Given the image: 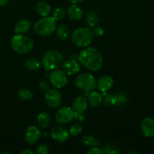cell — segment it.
<instances>
[{
    "label": "cell",
    "mask_w": 154,
    "mask_h": 154,
    "mask_svg": "<svg viewBox=\"0 0 154 154\" xmlns=\"http://www.w3.org/2000/svg\"><path fill=\"white\" fill-rule=\"evenodd\" d=\"M26 67L30 71H37L41 68V62L38 59L31 57L26 62Z\"/></svg>",
    "instance_id": "603a6c76"
},
{
    "label": "cell",
    "mask_w": 154,
    "mask_h": 154,
    "mask_svg": "<svg viewBox=\"0 0 154 154\" xmlns=\"http://www.w3.org/2000/svg\"><path fill=\"white\" fill-rule=\"evenodd\" d=\"M116 99V105H124L126 103V97L121 93H117L115 95Z\"/></svg>",
    "instance_id": "83f0119b"
},
{
    "label": "cell",
    "mask_w": 154,
    "mask_h": 154,
    "mask_svg": "<svg viewBox=\"0 0 154 154\" xmlns=\"http://www.w3.org/2000/svg\"><path fill=\"white\" fill-rule=\"evenodd\" d=\"M80 63L90 71H99L102 68L104 60L98 50L92 47H86L78 55Z\"/></svg>",
    "instance_id": "6da1fadb"
},
{
    "label": "cell",
    "mask_w": 154,
    "mask_h": 154,
    "mask_svg": "<svg viewBox=\"0 0 154 154\" xmlns=\"http://www.w3.org/2000/svg\"><path fill=\"white\" fill-rule=\"evenodd\" d=\"M87 153L88 154H103L104 152L101 149L98 148V147H93L92 148H90Z\"/></svg>",
    "instance_id": "836d02e7"
},
{
    "label": "cell",
    "mask_w": 154,
    "mask_h": 154,
    "mask_svg": "<svg viewBox=\"0 0 154 154\" xmlns=\"http://www.w3.org/2000/svg\"><path fill=\"white\" fill-rule=\"evenodd\" d=\"M64 62L63 54L57 51H48L43 55L42 64L45 70L53 71L61 67Z\"/></svg>",
    "instance_id": "277c9868"
},
{
    "label": "cell",
    "mask_w": 154,
    "mask_h": 154,
    "mask_svg": "<svg viewBox=\"0 0 154 154\" xmlns=\"http://www.w3.org/2000/svg\"><path fill=\"white\" fill-rule=\"evenodd\" d=\"M39 88L43 91L47 92L50 90V85L46 81H42L39 83Z\"/></svg>",
    "instance_id": "d6a6232c"
},
{
    "label": "cell",
    "mask_w": 154,
    "mask_h": 154,
    "mask_svg": "<svg viewBox=\"0 0 154 154\" xmlns=\"http://www.w3.org/2000/svg\"><path fill=\"white\" fill-rule=\"evenodd\" d=\"M18 96L21 100L29 101L33 98V93L26 88H21L18 91Z\"/></svg>",
    "instance_id": "cb8c5ba5"
},
{
    "label": "cell",
    "mask_w": 154,
    "mask_h": 154,
    "mask_svg": "<svg viewBox=\"0 0 154 154\" xmlns=\"http://www.w3.org/2000/svg\"><path fill=\"white\" fill-rule=\"evenodd\" d=\"M56 34H57V38L60 39V41H66L71 36V32L69 29L68 28L67 26L63 25H59L56 28Z\"/></svg>",
    "instance_id": "ac0fdd59"
},
{
    "label": "cell",
    "mask_w": 154,
    "mask_h": 154,
    "mask_svg": "<svg viewBox=\"0 0 154 154\" xmlns=\"http://www.w3.org/2000/svg\"><path fill=\"white\" fill-rule=\"evenodd\" d=\"M69 1H70L72 3V4L78 5V4H80V3L83 2H84V0H69Z\"/></svg>",
    "instance_id": "8d00e7d4"
},
{
    "label": "cell",
    "mask_w": 154,
    "mask_h": 154,
    "mask_svg": "<svg viewBox=\"0 0 154 154\" xmlns=\"http://www.w3.org/2000/svg\"><path fill=\"white\" fill-rule=\"evenodd\" d=\"M94 35L93 30L89 27H81L77 29L71 35L72 44L78 48H86L91 44Z\"/></svg>",
    "instance_id": "7a4b0ae2"
},
{
    "label": "cell",
    "mask_w": 154,
    "mask_h": 154,
    "mask_svg": "<svg viewBox=\"0 0 154 154\" xmlns=\"http://www.w3.org/2000/svg\"><path fill=\"white\" fill-rule=\"evenodd\" d=\"M82 143L87 146H96L99 144V141L92 135H85L82 139Z\"/></svg>",
    "instance_id": "484cf974"
},
{
    "label": "cell",
    "mask_w": 154,
    "mask_h": 154,
    "mask_svg": "<svg viewBox=\"0 0 154 154\" xmlns=\"http://www.w3.org/2000/svg\"><path fill=\"white\" fill-rule=\"evenodd\" d=\"M57 20L53 17H43L35 23L34 30L40 36H49L57 28Z\"/></svg>",
    "instance_id": "5b68a950"
},
{
    "label": "cell",
    "mask_w": 154,
    "mask_h": 154,
    "mask_svg": "<svg viewBox=\"0 0 154 154\" xmlns=\"http://www.w3.org/2000/svg\"><path fill=\"white\" fill-rule=\"evenodd\" d=\"M41 132L40 129L35 126H29L24 133V138L27 144H34L37 142L41 138Z\"/></svg>",
    "instance_id": "30bf717a"
},
{
    "label": "cell",
    "mask_w": 154,
    "mask_h": 154,
    "mask_svg": "<svg viewBox=\"0 0 154 154\" xmlns=\"http://www.w3.org/2000/svg\"><path fill=\"white\" fill-rule=\"evenodd\" d=\"M51 138L58 142H65L69 138V131L63 126H57L51 129Z\"/></svg>",
    "instance_id": "8fae6325"
},
{
    "label": "cell",
    "mask_w": 154,
    "mask_h": 154,
    "mask_svg": "<svg viewBox=\"0 0 154 154\" xmlns=\"http://www.w3.org/2000/svg\"><path fill=\"white\" fill-rule=\"evenodd\" d=\"M96 85H97V87L100 91L105 93V92L111 90V87H113L114 79L110 75H104L102 78H99Z\"/></svg>",
    "instance_id": "5bb4252c"
},
{
    "label": "cell",
    "mask_w": 154,
    "mask_h": 154,
    "mask_svg": "<svg viewBox=\"0 0 154 154\" xmlns=\"http://www.w3.org/2000/svg\"><path fill=\"white\" fill-rule=\"evenodd\" d=\"M11 48L15 52L20 54H26L34 48L32 40L28 36L23 34H16L11 40Z\"/></svg>",
    "instance_id": "3957f363"
},
{
    "label": "cell",
    "mask_w": 154,
    "mask_h": 154,
    "mask_svg": "<svg viewBox=\"0 0 154 154\" xmlns=\"http://www.w3.org/2000/svg\"><path fill=\"white\" fill-rule=\"evenodd\" d=\"M132 153H135V154H138V152H129V154H132Z\"/></svg>",
    "instance_id": "74e56055"
},
{
    "label": "cell",
    "mask_w": 154,
    "mask_h": 154,
    "mask_svg": "<svg viewBox=\"0 0 154 154\" xmlns=\"http://www.w3.org/2000/svg\"><path fill=\"white\" fill-rule=\"evenodd\" d=\"M74 119V111L70 107L65 106L60 108L55 114V120L60 124H66Z\"/></svg>",
    "instance_id": "ba28073f"
},
{
    "label": "cell",
    "mask_w": 154,
    "mask_h": 154,
    "mask_svg": "<svg viewBox=\"0 0 154 154\" xmlns=\"http://www.w3.org/2000/svg\"><path fill=\"white\" fill-rule=\"evenodd\" d=\"M88 101L89 104L93 108H98L101 105L102 102V97L101 94L95 91H92L89 93L88 95Z\"/></svg>",
    "instance_id": "ffe728a7"
},
{
    "label": "cell",
    "mask_w": 154,
    "mask_h": 154,
    "mask_svg": "<svg viewBox=\"0 0 154 154\" xmlns=\"http://www.w3.org/2000/svg\"><path fill=\"white\" fill-rule=\"evenodd\" d=\"M74 118L80 122L84 121V120H85L84 112H75V111H74Z\"/></svg>",
    "instance_id": "4dcf8cb0"
},
{
    "label": "cell",
    "mask_w": 154,
    "mask_h": 154,
    "mask_svg": "<svg viewBox=\"0 0 154 154\" xmlns=\"http://www.w3.org/2000/svg\"><path fill=\"white\" fill-rule=\"evenodd\" d=\"M36 153L37 154H48V147L47 145H41L38 147L37 150H36Z\"/></svg>",
    "instance_id": "1f68e13d"
},
{
    "label": "cell",
    "mask_w": 154,
    "mask_h": 154,
    "mask_svg": "<svg viewBox=\"0 0 154 154\" xmlns=\"http://www.w3.org/2000/svg\"><path fill=\"white\" fill-rule=\"evenodd\" d=\"M82 130V125L80 124V123H75V124H73L70 127V129H69V134H70L72 136L75 137L77 136V135H79V134H81Z\"/></svg>",
    "instance_id": "d4e9b609"
},
{
    "label": "cell",
    "mask_w": 154,
    "mask_h": 154,
    "mask_svg": "<svg viewBox=\"0 0 154 154\" xmlns=\"http://www.w3.org/2000/svg\"><path fill=\"white\" fill-rule=\"evenodd\" d=\"M93 32L94 36H96V37H101V36L103 35L104 33H105V30L103 29L102 27L96 26L95 27L94 29L93 30Z\"/></svg>",
    "instance_id": "f546056e"
},
{
    "label": "cell",
    "mask_w": 154,
    "mask_h": 154,
    "mask_svg": "<svg viewBox=\"0 0 154 154\" xmlns=\"http://www.w3.org/2000/svg\"><path fill=\"white\" fill-rule=\"evenodd\" d=\"M35 10L41 16L46 17L48 16L51 12V7L47 2L40 1L36 4Z\"/></svg>",
    "instance_id": "d6986e66"
},
{
    "label": "cell",
    "mask_w": 154,
    "mask_h": 154,
    "mask_svg": "<svg viewBox=\"0 0 154 154\" xmlns=\"http://www.w3.org/2000/svg\"><path fill=\"white\" fill-rule=\"evenodd\" d=\"M141 129L142 133L147 138L154 137V119L151 117H147L142 121L141 125Z\"/></svg>",
    "instance_id": "4fadbf2b"
},
{
    "label": "cell",
    "mask_w": 154,
    "mask_h": 154,
    "mask_svg": "<svg viewBox=\"0 0 154 154\" xmlns=\"http://www.w3.org/2000/svg\"><path fill=\"white\" fill-rule=\"evenodd\" d=\"M86 23L90 27H95L99 21V17L98 14L94 11H90L87 12L85 17Z\"/></svg>",
    "instance_id": "44dd1931"
},
{
    "label": "cell",
    "mask_w": 154,
    "mask_h": 154,
    "mask_svg": "<svg viewBox=\"0 0 154 154\" xmlns=\"http://www.w3.org/2000/svg\"><path fill=\"white\" fill-rule=\"evenodd\" d=\"M66 14H67L68 17L70 18L71 20H78L81 19L84 14V11H83L82 8L78 5H72L68 8L67 11H66Z\"/></svg>",
    "instance_id": "2e32d148"
},
{
    "label": "cell",
    "mask_w": 154,
    "mask_h": 154,
    "mask_svg": "<svg viewBox=\"0 0 154 154\" xmlns=\"http://www.w3.org/2000/svg\"><path fill=\"white\" fill-rule=\"evenodd\" d=\"M31 28V22L27 19H21L16 23L14 32L17 34H24Z\"/></svg>",
    "instance_id": "e0dca14e"
},
{
    "label": "cell",
    "mask_w": 154,
    "mask_h": 154,
    "mask_svg": "<svg viewBox=\"0 0 154 154\" xmlns=\"http://www.w3.org/2000/svg\"><path fill=\"white\" fill-rule=\"evenodd\" d=\"M50 81L54 87L57 89H61L67 84V75L63 71L56 69L53 71L50 75Z\"/></svg>",
    "instance_id": "52a82bcc"
},
{
    "label": "cell",
    "mask_w": 154,
    "mask_h": 154,
    "mask_svg": "<svg viewBox=\"0 0 154 154\" xmlns=\"http://www.w3.org/2000/svg\"><path fill=\"white\" fill-rule=\"evenodd\" d=\"M75 84L81 91L89 93L96 88V81L95 77L91 74L84 73L77 77Z\"/></svg>",
    "instance_id": "8992f818"
},
{
    "label": "cell",
    "mask_w": 154,
    "mask_h": 154,
    "mask_svg": "<svg viewBox=\"0 0 154 154\" xmlns=\"http://www.w3.org/2000/svg\"><path fill=\"white\" fill-rule=\"evenodd\" d=\"M153 148H154V140H153Z\"/></svg>",
    "instance_id": "f35d334b"
},
{
    "label": "cell",
    "mask_w": 154,
    "mask_h": 154,
    "mask_svg": "<svg viewBox=\"0 0 154 154\" xmlns=\"http://www.w3.org/2000/svg\"><path fill=\"white\" fill-rule=\"evenodd\" d=\"M37 123L39 127L42 129H46L47 127H48L51 123V117L49 114L45 111L40 113L37 117Z\"/></svg>",
    "instance_id": "7402d4cb"
},
{
    "label": "cell",
    "mask_w": 154,
    "mask_h": 154,
    "mask_svg": "<svg viewBox=\"0 0 154 154\" xmlns=\"http://www.w3.org/2000/svg\"><path fill=\"white\" fill-rule=\"evenodd\" d=\"M45 100L48 106L51 108H57L62 102V95L57 90H49L45 94Z\"/></svg>",
    "instance_id": "9c48e42d"
},
{
    "label": "cell",
    "mask_w": 154,
    "mask_h": 154,
    "mask_svg": "<svg viewBox=\"0 0 154 154\" xmlns=\"http://www.w3.org/2000/svg\"><path fill=\"white\" fill-rule=\"evenodd\" d=\"M20 154H33V152L31 150H29V149H25V150H22V151L20 153Z\"/></svg>",
    "instance_id": "e575fe53"
},
{
    "label": "cell",
    "mask_w": 154,
    "mask_h": 154,
    "mask_svg": "<svg viewBox=\"0 0 154 154\" xmlns=\"http://www.w3.org/2000/svg\"><path fill=\"white\" fill-rule=\"evenodd\" d=\"M105 104L109 106H112V105H116V99L115 95H108L105 98Z\"/></svg>",
    "instance_id": "f1b7e54d"
},
{
    "label": "cell",
    "mask_w": 154,
    "mask_h": 154,
    "mask_svg": "<svg viewBox=\"0 0 154 154\" xmlns=\"http://www.w3.org/2000/svg\"><path fill=\"white\" fill-rule=\"evenodd\" d=\"M66 16V11L63 8H57L54 10V14H53V17L57 21L62 20Z\"/></svg>",
    "instance_id": "4316f807"
},
{
    "label": "cell",
    "mask_w": 154,
    "mask_h": 154,
    "mask_svg": "<svg viewBox=\"0 0 154 154\" xmlns=\"http://www.w3.org/2000/svg\"><path fill=\"white\" fill-rule=\"evenodd\" d=\"M62 68L63 72L67 75H75L81 70L79 63L75 60H68L66 62H63Z\"/></svg>",
    "instance_id": "7c38bea8"
},
{
    "label": "cell",
    "mask_w": 154,
    "mask_h": 154,
    "mask_svg": "<svg viewBox=\"0 0 154 154\" xmlns=\"http://www.w3.org/2000/svg\"><path fill=\"white\" fill-rule=\"evenodd\" d=\"M8 1L9 0H0V7H4V6L7 5Z\"/></svg>",
    "instance_id": "d590c367"
},
{
    "label": "cell",
    "mask_w": 154,
    "mask_h": 154,
    "mask_svg": "<svg viewBox=\"0 0 154 154\" xmlns=\"http://www.w3.org/2000/svg\"><path fill=\"white\" fill-rule=\"evenodd\" d=\"M88 107V101L84 96H79L72 102V110L75 112H84Z\"/></svg>",
    "instance_id": "9a60e30c"
}]
</instances>
